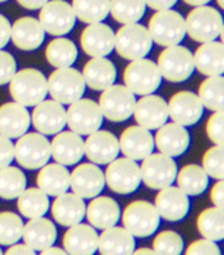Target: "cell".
Here are the masks:
<instances>
[{"label":"cell","mask_w":224,"mask_h":255,"mask_svg":"<svg viewBox=\"0 0 224 255\" xmlns=\"http://www.w3.org/2000/svg\"><path fill=\"white\" fill-rule=\"evenodd\" d=\"M10 96L24 107H34L47 96V80L36 69H23L14 73L10 82Z\"/></svg>","instance_id":"obj_1"},{"label":"cell","mask_w":224,"mask_h":255,"mask_svg":"<svg viewBox=\"0 0 224 255\" xmlns=\"http://www.w3.org/2000/svg\"><path fill=\"white\" fill-rule=\"evenodd\" d=\"M186 33L199 43L216 40L223 33L222 13L210 6H197L184 19Z\"/></svg>","instance_id":"obj_2"},{"label":"cell","mask_w":224,"mask_h":255,"mask_svg":"<svg viewBox=\"0 0 224 255\" xmlns=\"http://www.w3.org/2000/svg\"><path fill=\"white\" fill-rule=\"evenodd\" d=\"M153 40L149 29L139 23L123 24L114 34V47L126 60H137L152 50Z\"/></svg>","instance_id":"obj_3"},{"label":"cell","mask_w":224,"mask_h":255,"mask_svg":"<svg viewBox=\"0 0 224 255\" xmlns=\"http://www.w3.org/2000/svg\"><path fill=\"white\" fill-rule=\"evenodd\" d=\"M149 33L152 40L159 46L169 47L179 44L186 36L183 16L172 9L157 10L149 21Z\"/></svg>","instance_id":"obj_4"},{"label":"cell","mask_w":224,"mask_h":255,"mask_svg":"<svg viewBox=\"0 0 224 255\" xmlns=\"http://www.w3.org/2000/svg\"><path fill=\"white\" fill-rule=\"evenodd\" d=\"M86 83L82 73L70 67L56 69L47 79V93L53 100L61 104H71L82 99Z\"/></svg>","instance_id":"obj_5"},{"label":"cell","mask_w":224,"mask_h":255,"mask_svg":"<svg viewBox=\"0 0 224 255\" xmlns=\"http://www.w3.org/2000/svg\"><path fill=\"white\" fill-rule=\"evenodd\" d=\"M123 80L126 83V87L133 94L146 96L152 94L160 87L162 74L154 61L142 57L132 60V63L126 67Z\"/></svg>","instance_id":"obj_6"},{"label":"cell","mask_w":224,"mask_h":255,"mask_svg":"<svg viewBox=\"0 0 224 255\" xmlns=\"http://www.w3.org/2000/svg\"><path fill=\"white\" fill-rule=\"evenodd\" d=\"M124 228L137 238H146L153 235L160 224V215L156 207L149 201H133L123 211Z\"/></svg>","instance_id":"obj_7"},{"label":"cell","mask_w":224,"mask_h":255,"mask_svg":"<svg viewBox=\"0 0 224 255\" xmlns=\"http://www.w3.org/2000/svg\"><path fill=\"white\" fill-rule=\"evenodd\" d=\"M157 67L166 80L172 83L184 82L194 72L193 53L180 44L169 46L160 53Z\"/></svg>","instance_id":"obj_8"},{"label":"cell","mask_w":224,"mask_h":255,"mask_svg":"<svg viewBox=\"0 0 224 255\" xmlns=\"http://www.w3.org/2000/svg\"><path fill=\"white\" fill-rule=\"evenodd\" d=\"M50 141L44 134L24 133L14 144V158L27 170H37L50 160Z\"/></svg>","instance_id":"obj_9"},{"label":"cell","mask_w":224,"mask_h":255,"mask_svg":"<svg viewBox=\"0 0 224 255\" xmlns=\"http://www.w3.org/2000/svg\"><path fill=\"white\" fill-rule=\"evenodd\" d=\"M140 177L142 181L152 190H162L176 181L177 164L173 157L163 153L149 154L142 160Z\"/></svg>","instance_id":"obj_10"},{"label":"cell","mask_w":224,"mask_h":255,"mask_svg":"<svg viewBox=\"0 0 224 255\" xmlns=\"http://www.w3.org/2000/svg\"><path fill=\"white\" fill-rule=\"evenodd\" d=\"M136 94H133L126 86L112 84L104 89L99 100V107L103 117L109 122L120 123L127 120L133 114L136 104Z\"/></svg>","instance_id":"obj_11"},{"label":"cell","mask_w":224,"mask_h":255,"mask_svg":"<svg viewBox=\"0 0 224 255\" xmlns=\"http://www.w3.org/2000/svg\"><path fill=\"white\" fill-rule=\"evenodd\" d=\"M104 181L113 193L130 194L139 188L142 183L140 165L132 158H114L109 163L104 173Z\"/></svg>","instance_id":"obj_12"},{"label":"cell","mask_w":224,"mask_h":255,"mask_svg":"<svg viewBox=\"0 0 224 255\" xmlns=\"http://www.w3.org/2000/svg\"><path fill=\"white\" fill-rule=\"evenodd\" d=\"M66 124L79 135H89L103 124V114L99 104L89 99H79L69 104L66 110Z\"/></svg>","instance_id":"obj_13"},{"label":"cell","mask_w":224,"mask_h":255,"mask_svg":"<svg viewBox=\"0 0 224 255\" xmlns=\"http://www.w3.org/2000/svg\"><path fill=\"white\" fill-rule=\"evenodd\" d=\"M39 21L44 33L51 36H64L73 29L76 14L73 7L64 0H49L40 7Z\"/></svg>","instance_id":"obj_14"},{"label":"cell","mask_w":224,"mask_h":255,"mask_svg":"<svg viewBox=\"0 0 224 255\" xmlns=\"http://www.w3.org/2000/svg\"><path fill=\"white\" fill-rule=\"evenodd\" d=\"M30 123L37 133L44 135H54L66 126V109L56 100H43L34 106Z\"/></svg>","instance_id":"obj_15"},{"label":"cell","mask_w":224,"mask_h":255,"mask_svg":"<svg viewBox=\"0 0 224 255\" xmlns=\"http://www.w3.org/2000/svg\"><path fill=\"white\" fill-rule=\"evenodd\" d=\"M133 116L139 126L147 130H157L169 119L167 103L163 97L156 94H146L134 104Z\"/></svg>","instance_id":"obj_16"},{"label":"cell","mask_w":224,"mask_h":255,"mask_svg":"<svg viewBox=\"0 0 224 255\" xmlns=\"http://www.w3.org/2000/svg\"><path fill=\"white\" fill-rule=\"evenodd\" d=\"M104 174L94 163H84L76 167L70 174V188L82 198H93L104 188Z\"/></svg>","instance_id":"obj_17"},{"label":"cell","mask_w":224,"mask_h":255,"mask_svg":"<svg viewBox=\"0 0 224 255\" xmlns=\"http://www.w3.org/2000/svg\"><path fill=\"white\" fill-rule=\"evenodd\" d=\"M83 51L90 57H106L114 49V31L110 26L99 23H90L80 37Z\"/></svg>","instance_id":"obj_18"},{"label":"cell","mask_w":224,"mask_h":255,"mask_svg":"<svg viewBox=\"0 0 224 255\" xmlns=\"http://www.w3.org/2000/svg\"><path fill=\"white\" fill-rule=\"evenodd\" d=\"M169 117L180 126H193L203 116V104L199 96L192 92H179L167 103Z\"/></svg>","instance_id":"obj_19"},{"label":"cell","mask_w":224,"mask_h":255,"mask_svg":"<svg viewBox=\"0 0 224 255\" xmlns=\"http://www.w3.org/2000/svg\"><path fill=\"white\" fill-rule=\"evenodd\" d=\"M154 207L159 215L167 221H180L189 213L190 203L189 195L183 193L179 187L167 185L162 190H159V194L156 195Z\"/></svg>","instance_id":"obj_20"},{"label":"cell","mask_w":224,"mask_h":255,"mask_svg":"<svg viewBox=\"0 0 224 255\" xmlns=\"http://www.w3.org/2000/svg\"><path fill=\"white\" fill-rule=\"evenodd\" d=\"M119 151V140L110 131L96 130L84 141V155L94 164H109L117 158Z\"/></svg>","instance_id":"obj_21"},{"label":"cell","mask_w":224,"mask_h":255,"mask_svg":"<svg viewBox=\"0 0 224 255\" xmlns=\"http://www.w3.org/2000/svg\"><path fill=\"white\" fill-rule=\"evenodd\" d=\"M119 147L127 158L139 161L153 153L154 138L150 130L142 126H130L120 135Z\"/></svg>","instance_id":"obj_22"},{"label":"cell","mask_w":224,"mask_h":255,"mask_svg":"<svg viewBox=\"0 0 224 255\" xmlns=\"http://www.w3.org/2000/svg\"><path fill=\"white\" fill-rule=\"evenodd\" d=\"M50 154L54 161L63 165H74L84 155L82 135L74 131H59L50 141Z\"/></svg>","instance_id":"obj_23"},{"label":"cell","mask_w":224,"mask_h":255,"mask_svg":"<svg viewBox=\"0 0 224 255\" xmlns=\"http://www.w3.org/2000/svg\"><path fill=\"white\" fill-rule=\"evenodd\" d=\"M157 130L159 131L154 137V144L160 153L170 157H179L189 148L190 135L184 126L174 122L169 124L164 123Z\"/></svg>","instance_id":"obj_24"},{"label":"cell","mask_w":224,"mask_h":255,"mask_svg":"<svg viewBox=\"0 0 224 255\" xmlns=\"http://www.w3.org/2000/svg\"><path fill=\"white\" fill-rule=\"evenodd\" d=\"M99 234L92 225L74 224L69 227L63 237V247L66 254L90 255L97 251Z\"/></svg>","instance_id":"obj_25"},{"label":"cell","mask_w":224,"mask_h":255,"mask_svg":"<svg viewBox=\"0 0 224 255\" xmlns=\"http://www.w3.org/2000/svg\"><path fill=\"white\" fill-rule=\"evenodd\" d=\"M30 127V114L19 103L0 106V134L7 138H19Z\"/></svg>","instance_id":"obj_26"},{"label":"cell","mask_w":224,"mask_h":255,"mask_svg":"<svg viewBox=\"0 0 224 255\" xmlns=\"http://www.w3.org/2000/svg\"><path fill=\"white\" fill-rule=\"evenodd\" d=\"M86 214V204L82 197L74 193H63L56 195V200L51 204V215L63 227H71L82 223Z\"/></svg>","instance_id":"obj_27"},{"label":"cell","mask_w":224,"mask_h":255,"mask_svg":"<svg viewBox=\"0 0 224 255\" xmlns=\"http://www.w3.org/2000/svg\"><path fill=\"white\" fill-rule=\"evenodd\" d=\"M10 39L13 44L21 50H36L44 41V30L37 19L29 16L20 17L11 26Z\"/></svg>","instance_id":"obj_28"},{"label":"cell","mask_w":224,"mask_h":255,"mask_svg":"<svg viewBox=\"0 0 224 255\" xmlns=\"http://www.w3.org/2000/svg\"><path fill=\"white\" fill-rule=\"evenodd\" d=\"M90 204L86 207V214L89 223L97 230H106L117 224L120 218V207L110 197H93Z\"/></svg>","instance_id":"obj_29"},{"label":"cell","mask_w":224,"mask_h":255,"mask_svg":"<svg viewBox=\"0 0 224 255\" xmlns=\"http://www.w3.org/2000/svg\"><path fill=\"white\" fill-rule=\"evenodd\" d=\"M99 235L97 250L103 255H127L133 254L136 241L124 227H109L102 230Z\"/></svg>","instance_id":"obj_30"},{"label":"cell","mask_w":224,"mask_h":255,"mask_svg":"<svg viewBox=\"0 0 224 255\" xmlns=\"http://www.w3.org/2000/svg\"><path fill=\"white\" fill-rule=\"evenodd\" d=\"M194 67L204 76H222L224 72V46L222 41H207L196 50Z\"/></svg>","instance_id":"obj_31"},{"label":"cell","mask_w":224,"mask_h":255,"mask_svg":"<svg viewBox=\"0 0 224 255\" xmlns=\"http://www.w3.org/2000/svg\"><path fill=\"white\" fill-rule=\"evenodd\" d=\"M21 238L34 251H41L56 243L57 231L50 220L36 217V218H30L27 224L23 225Z\"/></svg>","instance_id":"obj_32"},{"label":"cell","mask_w":224,"mask_h":255,"mask_svg":"<svg viewBox=\"0 0 224 255\" xmlns=\"http://www.w3.org/2000/svg\"><path fill=\"white\" fill-rule=\"evenodd\" d=\"M37 185L47 195H60L70 187V173L63 164L46 163L37 174Z\"/></svg>","instance_id":"obj_33"},{"label":"cell","mask_w":224,"mask_h":255,"mask_svg":"<svg viewBox=\"0 0 224 255\" xmlns=\"http://www.w3.org/2000/svg\"><path fill=\"white\" fill-rule=\"evenodd\" d=\"M82 76L86 86H89L93 90L103 92L109 86L114 84L117 72H116L114 64L109 59L92 57V60L86 63Z\"/></svg>","instance_id":"obj_34"},{"label":"cell","mask_w":224,"mask_h":255,"mask_svg":"<svg viewBox=\"0 0 224 255\" xmlns=\"http://www.w3.org/2000/svg\"><path fill=\"white\" fill-rule=\"evenodd\" d=\"M177 187L187 195L203 194L209 185V175L203 167L196 164H187L176 175Z\"/></svg>","instance_id":"obj_35"},{"label":"cell","mask_w":224,"mask_h":255,"mask_svg":"<svg viewBox=\"0 0 224 255\" xmlns=\"http://www.w3.org/2000/svg\"><path fill=\"white\" fill-rule=\"evenodd\" d=\"M17 208L26 218L43 217L49 210V195L40 188H24L17 197Z\"/></svg>","instance_id":"obj_36"},{"label":"cell","mask_w":224,"mask_h":255,"mask_svg":"<svg viewBox=\"0 0 224 255\" xmlns=\"http://www.w3.org/2000/svg\"><path fill=\"white\" fill-rule=\"evenodd\" d=\"M197 230L203 238L212 241H222L224 238V211L223 208L212 207L203 210L197 217Z\"/></svg>","instance_id":"obj_37"},{"label":"cell","mask_w":224,"mask_h":255,"mask_svg":"<svg viewBox=\"0 0 224 255\" xmlns=\"http://www.w3.org/2000/svg\"><path fill=\"white\" fill-rule=\"evenodd\" d=\"M46 59L49 61V64L56 69L70 67L77 59V47L69 39L57 37L47 44Z\"/></svg>","instance_id":"obj_38"},{"label":"cell","mask_w":224,"mask_h":255,"mask_svg":"<svg viewBox=\"0 0 224 255\" xmlns=\"http://www.w3.org/2000/svg\"><path fill=\"white\" fill-rule=\"evenodd\" d=\"M199 99L207 110L220 112L224 107V79L209 76L199 87Z\"/></svg>","instance_id":"obj_39"},{"label":"cell","mask_w":224,"mask_h":255,"mask_svg":"<svg viewBox=\"0 0 224 255\" xmlns=\"http://www.w3.org/2000/svg\"><path fill=\"white\" fill-rule=\"evenodd\" d=\"M71 7L83 23H99L110 13V0H73Z\"/></svg>","instance_id":"obj_40"},{"label":"cell","mask_w":224,"mask_h":255,"mask_svg":"<svg viewBox=\"0 0 224 255\" xmlns=\"http://www.w3.org/2000/svg\"><path fill=\"white\" fill-rule=\"evenodd\" d=\"M26 188V175L17 167H1L0 168V198L14 200Z\"/></svg>","instance_id":"obj_41"},{"label":"cell","mask_w":224,"mask_h":255,"mask_svg":"<svg viewBox=\"0 0 224 255\" xmlns=\"http://www.w3.org/2000/svg\"><path fill=\"white\" fill-rule=\"evenodd\" d=\"M146 11L144 0H110L113 19L122 24L137 23Z\"/></svg>","instance_id":"obj_42"},{"label":"cell","mask_w":224,"mask_h":255,"mask_svg":"<svg viewBox=\"0 0 224 255\" xmlns=\"http://www.w3.org/2000/svg\"><path fill=\"white\" fill-rule=\"evenodd\" d=\"M23 233V221L17 214L10 211L0 213V245L17 243Z\"/></svg>","instance_id":"obj_43"},{"label":"cell","mask_w":224,"mask_h":255,"mask_svg":"<svg viewBox=\"0 0 224 255\" xmlns=\"http://www.w3.org/2000/svg\"><path fill=\"white\" fill-rule=\"evenodd\" d=\"M202 167L209 177L217 180L224 178V147L223 145H214L209 148L203 155Z\"/></svg>","instance_id":"obj_44"},{"label":"cell","mask_w":224,"mask_h":255,"mask_svg":"<svg viewBox=\"0 0 224 255\" xmlns=\"http://www.w3.org/2000/svg\"><path fill=\"white\" fill-rule=\"evenodd\" d=\"M183 238L176 231H162L153 241V250L156 254L179 255L183 253Z\"/></svg>","instance_id":"obj_45"},{"label":"cell","mask_w":224,"mask_h":255,"mask_svg":"<svg viewBox=\"0 0 224 255\" xmlns=\"http://www.w3.org/2000/svg\"><path fill=\"white\" fill-rule=\"evenodd\" d=\"M206 133L209 138L217 145H223L224 143V112H213V116L209 119L206 126Z\"/></svg>","instance_id":"obj_46"},{"label":"cell","mask_w":224,"mask_h":255,"mask_svg":"<svg viewBox=\"0 0 224 255\" xmlns=\"http://www.w3.org/2000/svg\"><path fill=\"white\" fill-rule=\"evenodd\" d=\"M16 73V60L10 53L0 49V86L7 84Z\"/></svg>","instance_id":"obj_47"},{"label":"cell","mask_w":224,"mask_h":255,"mask_svg":"<svg viewBox=\"0 0 224 255\" xmlns=\"http://www.w3.org/2000/svg\"><path fill=\"white\" fill-rule=\"evenodd\" d=\"M186 254L187 255H219L220 254V248L217 247L216 241H212V240H207V238H203V240H197L192 244L187 247L186 250Z\"/></svg>","instance_id":"obj_48"},{"label":"cell","mask_w":224,"mask_h":255,"mask_svg":"<svg viewBox=\"0 0 224 255\" xmlns=\"http://www.w3.org/2000/svg\"><path fill=\"white\" fill-rule=\"evenodd\" d=\"M14 158V144L11 138H7L0 134V168L10 165Z\"/></svg>","instance_id":"obj_49"},{"label":"cell","mask_w":224,"mask_h":255,"mask_svg":"<svg viewBox=\"0 0 224 255\" xmlns=\"http://www.w3.org/2000/svg\"><path fill=\"white\" fill-rule=\"evenodd\" d=\"M210 198L213 201L214 207L224 208V183L223 180H217V183L214 184L210 193Z\"/></svg>","instance_id":"obj_50"},{"label":"cell","mask_w":224,"mask_h":255,"mask_svg":"<svg viewBox=\"0 0 224 255\" xmlns=\"http://www.w3.org/2000/svg\"><path fill=\"white\" fill-rule=\"evenodd\" d=\"M10 30L11 26L9 20L0 14V49H3L10 40Z\"/></svg>","instance_id":"obj_51"},{"label":"cell","mask_w":224,"mask_h":255,"mask_svg":"<svg viewBox=\"0 0 224 255\" xmlns=\"http://www.w3.org/2000/svg\"><path fill=\"white\" fill-rule=\"evenodd\" d=\"M36 253L31 247L26 244H17V243H14V244L9 245V250L6 251V254L7 255H33Z\"/></svg>","instance_id":"obj_52"},{"label":"cell","mask_w":224,"mask_h":255,"mask_svg":"<svg viewBox=\"0 0 224 255\" xmlns=\"http://www.w3.org/2000/svg\"><path fill=\"white\" fill-rule=\"evenodd\" d=\"M177 0H144L146 6H149L153 10H166L176 4Z\"/></svg>","instance_id":"obj_53"},{"label":"cell","mask_w":224,"mask_h":255,"mask_svg":"<svg viewBox=\"0 0 224 255\" xmlns=\"http://www.w3.org/2000/svg\"><path fill=\"white\" fill-rule=\"evenodd\" d=\"M49 0H17V3L21 7L27 9V10H37L40 9L43 4H46Z\"/></svg>","instance_id":"obj_54"},{"label":"cell","mask_w":224,"mask_h":255,"mask_svg":"<svg viewBox=\"0 0 224 255\" xmlns=\"http://www.w3.org/2000/svg\"><path fill=\"white\" fill-rule=\"evenodd\" d=\"M43 255H61V254H66V251L64 250H61V248H57V247H47V248H44V250H41L40 251Z\"/></svg>","instance_id":"obj_55"},{"label":"cell","mask_w":224,"mask_h":255,"mask_svg":"<svg viewBox=\"0 0 224 255\" xmlns=\"http://www.w3.org/2000/svg\"><path fill=\"white\" fill-rule=\"evenodd\" d=\"M184 3H187V4H190V6H193V7H197V6H204V4H207L210 0H183Z\"/></svg>","instance_id":"obj_56"},{"label":"cell","mask_w":224,"mask_h":255,"mask_svg":"<svg viewBox=\"0 0 224 255\" xmlns=\"http://www.w3.org/2000/svg\"><path fill=\"white\" fill-rule=\"evenodd\" d=\"M133 254H156L154 253L153 248H140V250H136V251H133Z\"/></svg>","instance_id":"obj_57"},{"label":"cell","mask_w":224,"mask_h":255,"mask_svg":"<svg viewBox=\"0 0 224 255\" xmlns=\"http://www.w3.org/2000/svg\"><path fill=\"white\" fill-rule=\"evenodd\" d=\"M217 4H219V7H224V0H217Z\"/></svg>","instance_id":"obj_58"},{"label":"cell","mask_w":224,"mask_h":255,"mask_svg":"<svg viewBox=\"0 0 224 255\" xmlns=\"http://www.w3.org/2000/svg\"><path fill=\"white\" fill-rule=\"evenodd\" d=\"M1 1H6V0H0V3H1Z\"/></svg>","instance_id":"obj_59"},{"label":"cell","mask_w":224,"mask_h":255,"mask_svg":"<svg viewBox=\"0 0 224 255\" xmlns=\"http://www.w3.org/2000/svg\"><path fill=\"white\" fill-rule=\"evenodd\" d=\"M0 254H1V248H0Z\"/></svg>","instance_id":"obj_60"}]
</instances>
